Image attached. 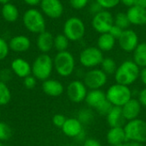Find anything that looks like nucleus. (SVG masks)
I'll return each mask as SVG.
<instances>
[{
  "instance_id": "1",
  "label": "nucleus",
  "mask_w": 146,
  "mask_h": 146,
  "mask_svg": "<svg viewBox=\"0 0 146 146\" xmlns=\"http://www.w3.org/2000/svg\"><path fill=\"white\" fill-rule=\"evenodd\" d=\"M140 74V68L132 60H127L123 62L115 73V80L116 83L131 86L139 78Z\"/></svg>"
},
{
  "instance_id": "2",
  "label": "nucleus",
  "mask_w": 146,
  "mask_h": 146,
  "mask_svg": "<svg viewBox=\"0 0 146 146\" xmlns=\"http://www.w3.org/2000/svg\"><path fill=\"white\" fill-rule=\"evenodd\" d=\"M53 59L48 54H40L32 64V74L38 80L44 81L48 80L53 71Z\"/></svg>"
},
{
  "instance_id": "3",
  "label": "nucleus",
  "mask_w": 146,
  "mask_h": 146,
  "mask_svg": "<svg viewBox=\"0 0 146 146\" xmlns=\"http://www.w3.org/2000/svg\"><path fill=\"white\" fill-rule=\"evenodd\" d=\"M105 93L107 100L113 106L121 108L133 98V93L129 86L118 83L110 86Z\"/></svg>"
},
{
  "instance_id": "4",
  "label": "nucleus",
  "mask_w": 146,
  "mask_h": 146,
  "mask_svg": "<svg viewBox=\"0 0 146 146\" xmlns=\"http://www.w3.org/2000/svg\"><path fill=\"white\" fill-rule=\"evenodd\" d=\"M22 22L26 29L33 33L39 34L45 31V19L43 13L37 9L31 8L26 10L22 16Z\"/></svg>"
},
{
  "instance_id": "5",
  "label": "nucleus",
  "mask_w": 146,
  "mask_h": 146,
  "mask_svg": "<svg viewBox=\"0 0 146 146\" xmlns=\"http://www.w3.org/2000/svg\"><path fill=\"white\" fill-rule=\"evenodd\" d=\"M127 141H133L139 144L146 143V121L137 118L127 121L123 127Z\"/></svg>"
},
{
  "instance_id": "6",
  "label": "nucleus",
  "mask_w": 146,
  "mask_h": 146,
  "mask_svg": "<svg viewBox=\"0 0 146 146\" xmlns=\"http://www.w3.org/2000/svg\"><path fill=\"white\" fill-rule=\"evenodd\" d=\"M53 62L56 72L62 77H68L74 71L75 60L72 53L68 50L57 52Z\"/></svg>"
},
{
  "instance_id": "7",
  "label": "nucleus",
  "mask_w": 146,
  "mask_h": 146,
  "mask_svg": "<svg viewBox=\"0 0 146 146\" xmlns=\"http://www.w3.org/2000/svg\"><path fill=\"white\" fill-rule=\"evenodd\" d=\"M86 33V27L83 21L76 16L68 18L63 25V34L69 41H79Z\"/></svg>"
},
{
  "instance_id": "8",
  "label": "nucleus",
  "mask_w": 146,
  "mask_h": 146,
  "mask_svg": "<svg viewBox=\"0 0 146 146\" xmlns=\"http://www.w3.org/2000/svg\"><path fill=\"white\" fill-rule=\"evenodd\" d=\"M104 54L98 47H87L85 48L80 54V64L88 68H93L101 64L104 60Z\"/></svg>"
},
{
  "instance_id": "9",
  "label": "nucleus",
  "mask_w": 146,
  "mask_h": 146,
  "mask_svg": "<svg viewBox=\"0 0 146 146\" xmlns=\"http://www.w3.org/2000/svg\"><path fill=\"white\" fill-rule=\"evenodd\" d=\"M108 81V75L101 68H92L84 75L83 82L89 90H98L104 87Z\"/></svg>"
},
{
  "instance_id": "10",
  "label": "nucleus",
  "mask_w": 146,
  "mask_h": 146,
  "mask_svg": "<svg viewBox=\"0 0 146 146\" xmlns=\"http://www.w3.org/2000/svg\"><path fill=\"white\" fill-rule=\"evenodd\" d=\"M114 25V17L112 14L106 10L103 9L98 13L95 14L92 20V26L94 30L99 33H109L110 28Z\"/></svg>"
},
{
  "instance_id": "11",
  "label": "nucleus",
  "mask_w": 146,
  "mask_h": 146,
  "mask_svg": "<svg viewBox=\"0 0 146 146\" xmlns=\"http://www.w3.org/2000/svg\"><path fill=\"white\" fill-rule=\"evenodd\" d=\"M88 92V88L81 80H73L67 87V96L68 99L75 104L85 101Z\"/></svg>"
},
{
  "instance_id": "12",
  "label": "nucleus",
  "mask_w": 146,
  "mask_h": 146,
  "mask_svg": "<svg viewBox=\"0 0 146 146\" xmlns=\"http://www.w3.org/2000/svg\"><path fill=\"white\" fill-rule=\"evenodd\" d=\"M118 41L121 49L126 52H133L139 44L138 34L132 29L124 30L118 38Z\"/></svg>"
},
{
  "instance_id": "13",
  "label": "nucleus",
  "mask_w": 146,
  "mask_h": 146,
  "mask_svg": "<svg viewBox=\"0 0 146 146\" xmlns=\"http://www.w3.org/2000/svg\"><path fill=\"white\" fill-rule=\"evenodd\" d=\"M40 9L44 15L51 19L61 17L64 9L60 0H41Z\"/></svg>"
},
{
  "instance_id": "14",
  "label": "nucleus",
  "mask_w": 146,
  "mask_h": 146,
  "mask_svg": "<svg viewBox=\"0 0 146 146\" xmlns=\"http://www.w3.org/2000/svg\"><path fill=\"white\" fill-rule=\"evenodd\" d=\"M10 68L12 73L19 78L24 79L32 74V65L27 60L21 57L14 59L11 62Z\"/></svg>"
},
{
  "instance_id": "15",
  "label": "nucleus",
  "mask_w": 146,
  "mask_h": 146,
  "mask_svg": "<svg viewBox=\"0 0 146 146\" xmlns=\"http://www.w3.org/2000/svg\"><path fill=\"white\" fill-rule=\"evenodd\" d=\"M63 134L69 138L76 139L84 132L83 124L77 118H67L64 125L61 128Z\"/></svg>"
},
{
  "instance_id": "16",
  "label": "nucleus",
  "mask_w": 146,
  "mask_h": 146,
  "mask_svg": "<svg viewBox=\"0 0 146 146\" xmlns=\"http://www.w3.org/2000/svg\"><path fill=\"white\" fill-rule=\"evenodd\" d=\"M121 110L126 121H129L139 118L141 113L142 105L139 103V99L132 98L125 105L121 107Z\"/></svg>"
},
{
  "instance_id": "17",
  "label": "nucleus",
  "mask_w": 146,
  "mask_h": 146,
  "mask_svg": "<svg viewBox=\"0 0 146 146\" xmlns=\"http://www.w3.org/2000/svg\"><path fill=\"white\" fill-rule=\"evenodd\" d=\"M42 90L44 94L56 98L61 96L64 92V86L62 83L57 80L48 79L42 83Z\"/></svg>"
},
{
  "instance_id": "18",
  "label": "nucleus",
  "mask_w": 146,
  "mask_h": 146,
  "mask_svg": "<svg viewBox=\"0 0 146 146\" xmlns=\"http://www.w3.org/2000/svg\"><path fill=\"white\" fill-rule=\"evenodd\" d=\"M106 100H107L106 93L101 89H98V90H89L86 97L85 102L90 109L96 110Z\"/></svg>"
},
{
  "instance_id": "19",
  "label": "nucleus",
  "mask_w": 146,
  "mask_h": 146,
  "mask_svg": "<svg viewBox=\"0 0 146 146\" xmlns=\"http://www.w3.org/2000/svg\"><path fill=\"white\" fill-rule=\"evenodd\" d=\"M127 15L133 25L143 26L146 24V9L133 5L128 9Z\"/></svg>"
},
{
  "instance_id": "20",
  "label": "nucleus",
  "mask_w": 146,
  "mask_h": 146,
  "mask_svg": "<svg viewBox=\"0 0 146 146\" xmlns=\"http://www.w3.org/2000/svg\"><path fill=\"white\" fill-rule=\"evenodd\" d=\"M9 50L14 52H25L31 47V40L25 35H16L10 38L9 42Z\"/></svg>"
},
{
  "instance_id": "21",
  "label": "nucleus",
  "mask_w": 146,
  "mask_h": 146,
  "mask_svg": "<svg viewBox=\"0 0 146 146\" xmlns=\"http://www.w3.org/2000/svg\"><path fill=\"white\" fill-rule=\"evenodd\" d=\"M36 44L42 53L47 54L54 47V37L52 33L45 30L38 34Z\"/></svg>"
},
{
  "instance_id": "22",
  "label": "nucleus",
  "mask_w": 146,
  "mask_h": 146,
  "mask_svg": "<svg viewBox=\"0 0 146 146\" xmlns=\"http://www.w3.org/2000/svg\"><path fill=\"white\" fill-rule=\"evenodd\" d=\"M107 142L110 145L114 146L124 144L127 141V137L123 127H110L106 135Z\"/></svg>"
},
{
  "instance_id": "23",
  "label": "nucleus",
  "mask_w": 146,
  "mask_h": 146,
  "mask_svg": "<svg viewBox=\"0 0 146 146\" xmlns=\"http://www.w3.org/2000/svg\"><path fill=\"white\" fill-rule=\"evenodd\" d=\"M106 120L110 127H124L127 123L121 107L114 106L110 111V113L106 115Z\"/></svg>"
},
{
  "instance_id": "24",
  "label": "nucleus",
  "mask_w": 146,
  "mask_h": 146,
  "mask_svg": "<svg viewBox=\"0 0 146 146\" xmlns=\"http://www.w3.org/2000/svg\"><path fill=\"white\" fill-rule=\"evenodd\" d=\"M1 14L7 22H15L19 18V9L16 5L11 2L3 4Z\"/></svg>"
},
{
  "instance_id": "25",
  "label": "nucleus",
  "mask_w": 146,
  "mask_h": 146,
  "mask_svg": "<svg viewBox=\"0 0 146 146\" xmlns=\"http://www.w3.org/2000/svg\"><path fill=\"white\" fill-rule=\"evenodd\" d=\"M115 40L110 33H102L98 38V48L102 51H110L115 47Z\"/></svg>"
},
{
  "instance_id": "26",
  "label": "nucleus",
  "mask_w": 146,
  "mask_h": 146,
  "mask_svg": "<svg viewBox=\"0 0 146 146\" xmlns=\"http://www.w3.org/2000/svg\"><path fill=\"white\" fill-rule=\"evenodd\" d=\"M133 62L139 68H146V42L139 43L133 50Z\"/></svg>"
},
{
  "instance_id": "27",
  "label": "nucleus",
  "mask_w": 146,
  "mask_h": 146,
  "mask_svg": "<svg viewBox=\"0 0 146 146\" xmlns=\"http://www.w3.org/2000/svg\"><path fill=\"white\" fill-rule=\"evenodd\" d=\"M101 69L107 74H115L116 69H117V65L115 61L113 58L110 57H105L104 58L103 62H101Z\"/></svg>"
},
{
  "instance_id": "28",
  "label": "nucleus",
  "mask_w": 146,
  "mask_h": 146,
  "mask_svg": "<svg viewBox=\"0 0 146 146\" xmlns=\"http://www.w3.org/2000/svg\"><path fill=\"white\" fill-rule=\"evenodd\" d=\"M11 100V92L5 82L0 80V106L7 105Z\"/></svg>"
},
{
  "instance_id": "29",
  "label": "nucleus",
  "mask_w": 146,
  "mask_h": 146,
  "mask_svg": "<svg viewBox=\"0 0 146 146\" xmlns=\"http://www.w3.org/2000/svg\"><path fill=\"white\" fill-rule=\"evenodd\" d=\"M68 44L69 40L64 34H58L54 37V48L58 52L67 50Z\"/></svg>"
},
{
  "instance_id": "30",
  "label": "nucleus",
  "mask_w": 146,
  "mask_h": 146,
  "mask_svg": "<svg viewBox=\"0 0 146 146\" xmlns=\"http://www.w3.org/2000/svg\"><path fill=\"white\" fill-rule=\"evenodd\" d=\"M114 24L123 30L128 29L129 26L131 25L128 17L127 15V13H123V12H120L115 15V17L114 18Z\"/></svg>"
},
{
  "instance_id": "31",
  "label": "nucleus",
  "mask_w": 146,
  "mask_h": 146,
  "mask_svg": "<svg viewBox=\"0 0 146 146\" xmlns=\"http://www.w3.org/2000/svg\"><path fill=\"white\" fill-rule=\"evenodd\" d=\"M94 118V114L92 109H82L79 111L77 119L84 125L89 124Z\"/></svg>"
},
{
  "instance_id": "32",
  "label": "nucleus",
  "mask_w": 146,
  "mask_h": 146,
  "mask_svg": "<svg viewBox=\"0 0 146 146\" xmlns=\"http://www.w3.org/2000/svg\"><path fill=\"white\" fill-rule=\"evenodd\" d=\"M12 134L11 128L5 122L0 121V141L8 140Z\"/></svg>"
},
{
  "instance_id": "33",
  "label": "nucleus",
  "mask_w": 146,
  "mask_h": 146,
  "mask_svg": "<svg viewBox=\"0 0 146 146\" xmlns=\"http://www.w3.org/2000/svg\"><path fill=\"white\" fill-rule=\"evenodd\" d=\"M113 107H114V106H113L108 100H106V101H104L98 108H97L95 110H96L100 115L106 116V115L110 113V111L111 110V109H112Z\"/></svg>"
},
{
  "instance_id": "34",
  "label": "nucleus",
  "mask_w": 146,
  "mask_h": 146,
  "mask_svg": "<svg viewBox=\"0 0 146 146\" xmlns=\"http://www.w3.org/2000/svg\"><path fill=\"white\" fill-rule=\"evenodd\" d=\"M9 51V43H7L4 38L0 37V61L4 60L8 56Z\"/></svg>"
},
{
  "instance_id": "35",
  "label": "nucleus",
  "mask_w": 146,
  "mask_h": 146,
  "mask_svg": "<svg viewBox=\"0 0 146 146\" xmlns=\"http://www.w3.org/2000/svg\"><path fill=\"white\" fill-rule=\"evenodd\" d=\"M96 2L103 9H109L116 7L121 3V0H96Z\"/></svg>"
},
{
  "instance_id": "36",
  "label": "nucleus",
  "mask_w": 146,
  "mask_h": 146,
  "mask_svg": "<svg viewBox=\"0 0 146 146\" xmlns=\"http://www.w3.org/2000/svg\"><path fill=\"white\" fill-rule=\"evenodd\" d=\"M66 120H67V118L63 115H62V114H56V115H55L52 117V123H53V125L56 127L62 128V126L64 125Z\"/></svg>"
},
{
  "instance_id": "37",
  "label": "nucleus",
  "mask_w": 146,
  "mask_h": 146,
  "mask_svg": "<svg viewBox=\"0 0 146 146\" xmlns=\"http://www.w3.org/2000/svg\"><path fill=\"white\" fill-rule=\"evenodd\" d=\"M37 84V80L33 75H29L23 79V85L27 89H33Z\"/></svg>"
},
{
  "instance_id": "38",
  "label": "nucleus",
  "mask_w": 146,
  "mask_h": 146,
  "mask_svg": "<svg viewBox=\"0 0 146 146\" xmlns=\"http://www.w3.org/2000/svg\"><path fill=\"white\" fill-rule=\"evenodd\" d=\"M88 1L89 0H69V3L74 9H82L87 5Z\"/></svg>"
},
{
  "instance_id": "39",
  "label": "nucleus",
  "mask_w": 146,
  "mask_h": 146,
  "mask_svg": "<svg viewBox=\"0 0 146 146\" xmlns=\"http://www.w3.org/2000/svg\"><path fill=\"white\" fill-rule=\"evenodd\" d=\"M123 31H124L123 29H121V27H117V26H115V25L114 24L113 27L110 28V30L109 33H110L115 39H118V38H120V36L121 35V33H122Z\"/></svg>"
},
{
  "instance_id": "40",
  "label": "nucleus",
  "mask_w": 146,
  "mask_h": 146,
  "mask_svg": "<svg viewBox=\"0 0 146 146\" xmlns=\"http://www.w3.org/2000/svg\"><path fill=\"white\" fill-rule=\"evenodd\" d=\"M138 99H139V103L141 104L142 107H145L146 108V86L139 92Z\"/></svg>"
},
{
  "instance_id": "41",
  "label": "nucleus",
  "mask_w": 146,
  "mask_h": 146,
  "mask_svg": "<svg viewBox=\"0 0 146 146\" xmlns=\"http://www.w3.org/2000/svg\"><path fill=\"white\" fill-rule=\"evenodd\" d=\"M83 146H102V145L95 139H86L83 143Z\"/></svg>"
},
{
  "instance_id": "42",
  "label": "nucleus",
  "mask_w": 146,
  "mask_h": 146,
  "mask_svg": "<svg viewBox=\"0 0 146 146\" xmlns=\"http://www.w3.org/2000/svg\"><path fill=\"white\" fill-rule=\"evenodd\" d=\"M139 78L142 81V83L146 86V68H143L140 70V74H139Z\"/></svg>"
},
{
  "instance_id": "43",
  "label": "nucleus",
  "mask_w": 146,
  "mask_h": 146,
  "mask_svg": "<svg viewBox=\"0 0 146 146\" xmlns=\"http://www.w3.org/2000/svg\"><path fill=\"white\" fill-rule=\"evenodd\" d=\"M24 3L29 6H37L38 4H40L41 0H23Z\"/></svg>"
},
{
  "instance_id": "44",
  "label": "nucleus",
  "mask_w": 146,
  "mask_h": 146,
  "mask_svg": "<svg viewBox=\"0 0 146 146\" xmlns=\"http://www.w3.org/2000/svg\"><path fill=\"white\" fill-rule=\"evenodd\" d=\"M121 2L125 5V6H127V7H132L135 4V2L136 0H121Z\"/></svg>"
},
{
  "instance_id": "45",
  "label": "nucleus",
  "mask_w": 146,
  "mask_h": 146,
  "mask_svg": "<svg viewBox=\"0 0 146 146\" xmlns=\"http://www.w3.org/2000/svg\"><path fill=\"white\" fill-rule=\"evenodd\" d=\"M134 5L139 6V7H141V8H144V9H146V0H136Z\"/></svg>"
},
{
  "instance_id": "46",
  "label": "nucleus",
  "mask_w": 146,
  "mask_h": 146,
  "mask_svg": "<svg viewBox=\"0 0 146 146\" xmlns=\"http://www.w3.org/2000/svg\"><path fill=\"white\" fill-rule=\"evenodd\" d=\"M123 146H143V145L133 141H126L123 144Z\"/></svg>"
},
{
  "instance_id": "47",
  "label": "nucleus",
  "mask_w": 146,
  "mask_h": 146,
  "mask_svg": "<svg viewBox=\"0 0 146 146\" xmlns=\"http://www.w3.org/2000/svg\"><path fill=\"white\" fill-rule=\"evenodd\" d=\"M11 0H0V3L2 4H4V3H10Z\"/></svg>"
},
{
  "instance_id": "48",
  "label": "nucleus",
  "mask_w": 146,
  "mask_h": 146,
  "mask_svg": "<svg viewBox=\"0 0 146 146\" xmlns=\"http://www.w3.org/2000/svg\"><path fill=\"white\" fill-rule=\"evenodd\" d=\"M114 146H123V144H121V145H114Z\"/></svg>"
},
{
  "instance_id": "49",
  "label": "nucleus",
  "mask_w": 146,
  "mask_h": 146,
  "mask_svg": "<svg viewBox=\"0 0 146 146\" xmlns=\"http://www.w3.org/2000/svg\"><path fill=\"white\" fill-rule=\"evenodd\" d=\"M3 145V144H2V143H0V146H2Z\"/></svg>"
},
{
  "instance_id": "50",
  "label": "nucleus",
  "mask_w": 146,
  "mask_h": 146,
  "mask_svg": "<svg viewBox=\"0 0 146 146\" xmlns=\"http://www.w3.org/2000/svg\"><path fill=\"white\" fill-rule=\"evenodd\" d=\"M0 117H1V111H0Z\"/></svg>"
},
{
  "instance_id": "51",
  "label": "nucleus",
  "mask_w": 146,
  "mask_h": 146,
  "mask_svg": "<svg viewBox=\"0 0 146 146\" xmlns=\"http://www.w3.org/2000/svg\"><path fill=\"white\" fill-rule=\"evenodd\" d=\"M2 146H6V145H2Z\"/></svg>"
},
{
  "instance_id": "52",
  "label": "nucleus",
  "mask_w": 146,
  "mask_h": 146,
  "mask_svg": "<svg viewBox=\"0 0 146 146\" xmlns=\"http://www.w3.org/2000/svg\"><path fill=\"white\" fill-rule=\"evenodd\" d=\"M68 146H74V145H68Z\"/></svg>"
},
{
  "instance_id": "53",
  "label": "nucleus",
  "mask_w": 146,
  "mask_h": 146,
  "mask_svg": "<svg viewBox=\"0 0 146 146\" xmlns=\"http://www.w3.org/2000/svg\"><path fill=\"white\" fill-rule=\"evenodd\" d=\"M0 75H1V71H0Z\"/></svg>"
},
{
  "instance_id": "54",
  "label": "nucleus",
  "mask_w": 146,
  "mask_h": 146,
  "mask_svg": "<svg viewBox=\"0 0 146 146\" xmlns=\"http://www.w3.org/2000/svg\"><path fill=\"white\" fill-rule=\"evenodd\" d=\"M143 146H146V145H143Z\"/></svg>"
}]
</instances>
